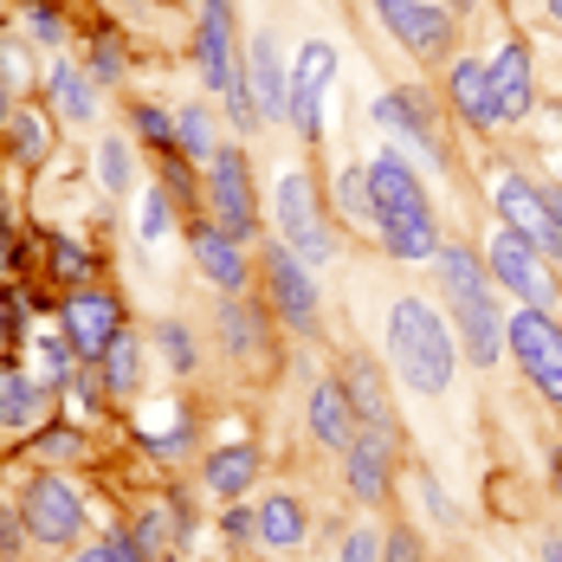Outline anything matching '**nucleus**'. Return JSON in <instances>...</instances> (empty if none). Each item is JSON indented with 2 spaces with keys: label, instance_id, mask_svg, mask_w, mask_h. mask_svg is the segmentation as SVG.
I'll return each instance as SVG.
<instances>
[{
  "label": "nucleus",
  "instance_id": "bb28decb",
  "mask_svg": "<svg viewBox=\"0 0 562 562\" xmlns=\"http://www.w3.org/2000/svg\"><path fill=\"white\" fill-rule=\"evenodd\" d=\"M375 116H382L389 130H401V136H414V143H420V156H434V162H440V143H434V130H427V116H420V98H382Z\"/></svg>",
  "mask_w": 562,
  "mask_h": 562
},
{
  "label": "nucleus",
  "instance_id": "1a4fd4ad",
  "mask_svg": "<svg viewBox=\"0 0 562 562\" xmlns=\"http://www.w3.org/2000/svg\"><path fill=\"white\" fill-rule=\"evenodd\" d=\"M498 207H505V226H517L543 259H562V226L550 214V194L543 188H530L524 175H505L498 181Z\"/></svg>",
  "mask_w": 562,
  "mask_h": 562
},
{
  "label": "nucleus",
  "instance_id": "b1692460",
  "mask_svg": "<svg viewBox=\"0 0 562 562\" xmlns=\"http://www.w3.org/2000/svg\"><path fill=\"white\" fill-rule=\"evenodd\" d=\"M452 104L472 116L479 130H492L498 111H492V78H485V65H452Z\"/></svg>",
  "mask_w": 562,
  "mask_h": 562
},
{
  "label": "nucleus",
  "instance_id": "4be33fe9",
  "mask_svg": "<svg viewBox=\"0 0 562 562\" xmlns=\"http://www.w3.org/2000/svg\"><path fill=\"white\" fill-rule=\"evenodd\" d=\"M46 91H53V104L65 123H91V111H98V91H91V78L78 65H53L46 71Z\"/></svg>",
  "mask_w": 562,
  "mask_h": 562
},
{
  "label": "nucleus",
  "instance_id": "6e6552de",
  "mask_svg": "<svg viewBox=\"0 0 562 562\" xmlns=\"http://www.w3.org/2000/svg\"><path fill=\"white\" fill-rule=\"evenodd\" d=\"M375 13H382V26H389L407 53H420V58L452 53L447 7H434V0H375Z\"/></svg>",
  "mask_w": 562,
  "mask_h": 562
},
{
  "label": "nucleus",
  "instance_id": "e433bc0d",
  "mask_svg": "<svg viewBox=\"0 0 562 562\" xmlns=\"http://www.w3.org/2000/svg\"><path fill=\"white\" fill-rule=\"evenodd\" d=\"M136 233H143L149 246H156V239L169 233V194H156V188L143 194V207H136Z\"/></svg>",
  "mask_w": 562,
  "mask_h": 562
},
{
  "label": "nucleus",
  "instance_id": "4d7b16f0",
  "mask_svg": "<svg viewBox=\"0 0 562 562\" xmlns=\"http://www.w3.org/2000/svg\"><path fill=\"white\" fill-rule=\"evenodd\" d=\"M557 169H562V156H557Z\"/></svg>",
  "mask_w": 562,
  "mask_h": 562
},
{
  "label": "nucleus",
  "instance_id": "3c124183",
  "mask_svg": "<svg viewBox=\"0 0 562 562\" xmlns=\"http://www.w3.org/2000/svg\"><path fill=\"white\" fill-rule=\"evenodd\" d=\"M13 111V85H7V71H0V116Z\"/></svg>",
  "mask_w": 562,
  "mask_h": 562
},
{
  "label": "nucleus",
  "instance_id": "cd10ccee",
  "mask_svg": "<svg viewBox=\"0 0 562 562\" xmlns=\"http://www.w3.org/2000/svg\"><path fill=\"white\" fill-rule=\"evenodd\" d=\"M98 362H104V369H98V375H104V389H111V394H130V389H136V362H143V342L130 337V330H116L111 349H104Z\"/></svg>",
  "mask_w": 562,
  "mask_h": 562
},
{
  "label": "nucleus",
  "instance_id": "393cba45",
  "mask_svg": "<svg viewBox=\"0 0 562 562\" xmlns=\"http://www.w3.org/2000/svg\"><path fill=\"white\" fill-rule=\"evenodd\" d=\"M46 407V394L33 389L20 369H0V427H33Z\"/></svg>",
  "mask_w": 562,
  "mask_h": 562
},
{
  "label": "nucleus",
  "instance_id": "c9c22d12",
  "mask_svg": "<svg viewBox=\"0 0 562 562\" xmlns=\"http://www.w3.org/2000/svg\"><path fill=\"white\" fill-rule=\"evenodd\" d=\"M162 517H169V510L156 505V510H143V517L130 524V537H136V550H143V557H149V562L162 557V537H169V524H162Z\"/></svg>",
  "mask_w": 562,
  "mask_h": 562
},
{
  "label": "nucleus",
  "instance_id": "2eb2a0df",
  "mask_svg": "<svg viewBox=\"0 0 562 562\" xmlns=\"http://www.w3.org/2000/svg\"><path fill=\"white\" fill-rule=\"evenodd\" d=\"M369 194H375V226L389 221V214H434V207H427V188L414 181V169H407L394 149L369 162Z\"/></svg>",
  "mask_w": 562,
  "mask_h": 562
},
{
  "label": "nucleus",
  "instance_id": "2f4dec72",
  "mask_svg": "<svg viewBox=\"0 0 562 562\" xmlns=\"http://www.w3.org/2000/svg\"><path fill=\"white\" fill-rule=\"evenodd\" d=\"M78 349H71V337H40V362H46V382L53 389H65L71 375H78V362H71Z\"/></svg>",
  "mask_w": 562,
  "mask_h": 562
},
{
  "label": "nucleus",
  "instance_id": "6e6d98bb",
  "mask_svg": "<svg viewBox=\"0 0 562 562\" xmlns=\"http://www.w3.org/2000/svg\"><path fill=\"white\" fill-rule=\"evenodd\" d=\"M452 7H472V0H452Z\"/></svg>",
  "mask_w": 562,
  "mask_h": 562
},
{
  "label": "nucleus",
  "instance_id": "dca6fc26",
  "mask_svg": "<svg viewBox=\"0 0 562 562\" xmlns=\"http://www.w3.org/2000/svg\"><path fill=\"white\" fill-rule=\"evenodd\" d=\"M485 78H492V111H498V123L530 111V53H524L517 40L498 46V58L485 65Z\"/></svg>",
  "mask_w": 562,
  "mask_h": 562
},
{
  "label": "nucleus",
  "instance_id": "0eeeda50",
  "mask_svg": "<svg viewBox=\"0 0 562 562\" xmlns=\"http://www.w3.org/2000/svg\"><path fill=\"white\" fill-rule=\"evenodd\" d=\"M194 58H201L207 91L233 98V91L246 85V71H239V46H233V7H226V0H201V40H194Z\"/></svg>",
  "mask_w": 562,
  "mask_h": 562
},
{
  "label": "nucleus",
  "instance_id": "f3484780",
  "mask_svg": "<svg viewBox=\"0 0 562 562\" xmlns=\"http://www.w3.org/2000/svg\"><path fill=\"white\" fill-rule=\"evenodd\" d=\"M246 91H252L259 116H284L291 85H284V71H279V40H272V33H252V53H246Z\"/></svg>",
  "mask_w": 562,
  "mask_h": 562
},
{
  "label": "nucleus",
  "instance_id": "79ce46f5",
  "mask_svg": "<svg viewBox=\"0 0 562 562\" xmlns=\"http://www.w3.org/2000/svg\"><path fill=\"white\" fill-rule=\"evenodd\" d=\"M342 562H382L375 530H356V537H342Z\"/></svg>",
  "mask_w": 562,
  "mask_h": 562
},
{
  "label": "nucleus",
  "instance_id": "c756f323",
  "mask_svg": "<svg viewBox=\"0 0 562 562\" xmlns=\"http://www.w3.org/2000/svg\"><path fill=\"white\" fill-rule=\"evenodd\" d=\"M175 149H181V162H214V130H207L201 104H188L175 116Z\"/></svg>",
  "mask_w": 562,
  "mask_h": 562
},
{
  "label": "nucleus",
  "instance_id": "9d476101",
  "mask_svg": "<svg viewBox=\"0 0 562 562\" xmlns=\"http://www.w3.org/2000/svg\"><path fill=\"white\" fill-rule=\"evenodd\" d=\"M330 71H337V46H324V40H311L297 65H291V98H284V111L291 123L304 130V136H317L324 130V85H330Z\"/></svg>",
  "mask_w": 562,
  "mask_h": 562
},
{
  "label": "nucleus",
  "instance_id": "5fc2aeb1",
  "mask_svg": "<svg viewBox=\"0 0 562 562\" xmlns=\"http://www.w3.org/2000/svg\"><path fill=\"white\" fill-rule=\"evenodd\" d=\"M543 7H550V13H557V20H562V0H543Z\"/></svg>",
  "mask_w": 562,
  "mask_h": 562
},
{
  "label": "nucleus",
  "instance_id": "aec40b11",
  "mask_svg": "<svg viewBox=\"0 0 562 562\" xmlns=\"http://www.w3.org/2000/svg\"><path fill=\"white\" fill-rule=\"evenodd\" d=\"M311 434L337 452L356 447L362 427H356V414H349V401H342V382H317V389H311Z\"/></svg>",
  "mask_w": 562,
  "mask_h": 562
},
{
  "label": "nucleus",
  "instance_id": "37998d69",
  "mask_svg": "<svg viewBox=\"0 0 562 562\" xmlns=\"http://www.w3.org/2000/svg\"><path fill=\"white\" fill-rule=\"evenodd\" d=\"M226 537H233V543H239V537H252V530H259V510H246V505H233L226 510V524H221Z\"/></svg>",
  "mask_w": 562,
  "mask_h": 562
},
{
  "label": "nucleus",
  "instance_id": "9b49d317",
  "mask_svg": "<svg viewBox=\"0 0 562 562\" xmlns=\"http://www.w3.org/2000/svg\"><path fill=\"white\" fill-rule=\"evenodd\" d=\"M207 188H214L221 226L233 233V239H246V233H252V162H246V149H214Z\"/></svg>",
  "mask_w": 562,
  "mask_h": 562
},
{
  "label": "nucleus",
  "instance_id": "423d86ee",
  "mask_svg": "<svg viewBox=\"0 0 562 562\" xmlns=\"http://www.w3.org/2000/svg\"><path fill=\"white\" fill-rule=\"evenodd\" d=\"M20 517H26V537H33V543H46V550L71 543V537L85 530V505H78V492H71L65 479H53V472H40V479L26 485Z\"/></svg>",
  "mask_w": 562,
  "mask_h": 562
},
{
  "label": "nucleus",
  "instance_id": "20e7f679",
  "mask_svg": "<svg viewBox=\"0 0 562 562\" xmlns=\"http://www.w3.org/2000/svg\"><path fill=\"white\" fill-rule=\"evenodd\" d=\"M505 337H510V356L524 362V375L550 394V401H562V330H557V317H550V311H510Z\"/></svg>",
  "mask_w": 562,
  "mask_h": 562
},
{
  "label": "nucleus",
  "instance_id": "8fccbe9b",
  "mask_svg": "<svg viewBox=\"0 0 562 562\" xmlns=\"http://www.w3.org/2000/svg\"><path fill=\"white\" fill-rule=\"evenodd\" d=\"M71 562H111V543H91V550H78Z\"/></svg>",
  "mask_w": 562,
  "mask_h": 562
},
{
  "label": "nucleus",
  "instance_id": "5701e85b",
  "mask_svg": "<svg viewBox=\"0 0 562 562\" xmlns=\"http://www.w3.org/2000/svg\"><path fill=\"white\" fill-rule=\"evenodd\" d=\"M252 472H259V452L252 447H221L207 459V492H214V498H239V492L252 485Z\"/></svg>",
  "mask_w": 562,
  "mask_h": 562
},
{
  "label": "nucleus",
  "instance_id": "a18cd8bd",
  "mask_svg": "<svg viewBox=\"0 0 562 562\" xmlns=\"http://www.w3.org/2000/svg\"><path fill=\"white\" fill-rule=\"evenodd\" d=\"M104 543H111V562H149L143 550H136V537H130V530H111Z\"/></svg>",
  "mask_w": 562,
  "mask_h": 562
},
{
  "label": "nucleus",
  "instance_id": "f8f14e48",
  "mask_svg": "<svg viewBox=\"0 0 562 562\" xmlns=\"http://www.w3.org/2000/svg\"><path fill=\"white\" fill-rule=\"evenodd\" d=\"M266 284H272V304L291 330H311L317 324V284H311V266L291 252V246H272L266 252Z\"/></svg>",
  "mask_w": 562,
  "mask_h": 562
},
{
  "label": "nucleus",
  "instance_id": "4c0bfd02",
  "mask_svg": "<svg viewBox=\"0 0 562 562\" xmlns=\"http://www.w3.org/2000/svg\"><path fill=\"white\" fill-rule=\"evenodd\" d=\"M98 175H104V188H111V194H123V188H130V149H123L116 136L98 149Z\"/></svg>",
  "mask_w": 562,
  "mask_h": 562
},
{
  "label": "nucleus",
  "instance_id": "ea45409f",
  "mask_svg": "<svg viewBox=\"0 0 562 562\" xmlns=\"http://www.w3.org/2000/svg\"><path fill=\"white\" fill-rule=\"evenodd\" d=\"M91 78H98V85L123 78V46H116V40H98V46H91Z\"/></svg>",
  "mask_w": 562,
  "mask_h": 562
},
{
  "label": "nucleus",
  "instance_id": "39448f33",
  "mask_svg": "<svg viewBox=\"0 0 562 562\" xmlns=\"http://www.w3.org/2000/svg\"><path fill=\"white\" fill-rule=\"evenodd\" d=\"M279 233L304 266L337 259V239H330V226H324V214H317V188H311L304 175H284L279 181Z\"/></svg>",
  "mask_w": 562,
  "mask_h": 562
},
{
  "label": "nucleus",
  "instance_id": "c85d7f7f",
  "mask_svg": "<svg viewBox=\"0 0 562 562\" xmlns=\"http://www.w3.org/2000/svg\"><path fill=\"white\" fill-rule=\"evenodd\" d=\"M221 330H226V356H233V362H252V356L266 349V337H259V317H252L239 297L221 311Z\"/></svg>",
  "mask_w": 562,
  "mask_h": 562
},
{
  "label": "nucleus",
  "instance_id": "49530a36",
  "mask_svg": "<svg viewBox=\"0 0 562 562\" xmlns=\"http://www.w3.org/2000/svg\"><path fill=\"white\" fill-rule=\"evenodd\" d=\"M414 557H420V543H414L407 530H394V537H389V557H382V562H414Z\"/></svg>",
  "mask_w": 562,
  "mask_h": 562
},
{
  "label": "nucleus",
  "instance_id": "09e8293b",
  "mask_svg": "<svg viewBox=\"0 0 562 562\" xmlns=\"http://www.w3.org/2000/svg\"><path fill=\"white\" fill-rule=\"evenodd\" d=\"M7 342H13V297L0 291V349H7Z\"/></svg>",
  "mask_w": 562,
  "mask_h": 562
},
{
  "label": "nucleus",
  "instance_id": "f257e3e1",
  "mask_svg": "<svg viewBox=\"0 0 562 562\" xmlns=\"http://www.w3.org/2000/svg\"><path fill=\"white\" fill-rule=\"evenodd\" d=\"M389 349H394V369L414 394H440L452 382V337L440 324L434 304L420 297H401L389 311Z\"/></svg>",
  "mask_w": 562,
  "mask_h": 562
},
{
  "label": "nucleus",
  "instance_id": "72a5a7b5",
  "mask_svg": "<svg viewBox=\"0 0 562 562\" xmlns=\"http://www.w3.org/2000/svg\"><path fill=\"white\" fill-rule=\"evenodd\" d=\"M136 130H143V136H149L156 149H169V156H181V149H175V116L162 111V104H136Z\"/></svg>",
  "mask_w": 562,
  "mask_h": 562
},
{
  "label": "nucleus",
  "instance_id": "58836bf2",
  "mask_svg": "<svg viewBox=\"0 0 562 562\" xmlns=\"http://www.w3.org/2000/svg\"><path fill=\"white\" fill-rule=\"evenodd\" d=\"M156 342L169 349V369H181V375L194 369V342H188V330H181V324H162V330H156Z\"/></svg>",
  "mask_w": 562,
  "mask_h": 562
},
{
  "label": "nucleus",
  "instance_id": "ddd939ff",
  "mask_svg": "<svg viewBox=\"0 0 562 562\" xmlns=\"http://www.w3.org/2000/svg\"><path fill=\"white\" fill-rule=\"evenodd\" d=\"M123 330V304H116L111 291H71V304H65V337L71 349L85 356V362H98L111 337Z\"/></svg>",
  "mask_w": 562,
  "mask_h": 562
},
{
  "label": "nucleus",
  "instance_id": "a211bd4d",
  "mask_svg": "<svg viewBox=\"0 0 562 562\" xmlns=\"http://www.w3.org/2000/svg\"><path fill=\"white\" fill-rule=\"evenodd\" d=\"M349 465H342V479H349V492L362 498V505H382L389 498V440H369V434H356V447L342 452Z\"/></svg>",
  "mask_w": 562,
  "mask_h": 562
},
{
  "label": "nucleus",
  "instance_id": "7ed1b4c3",
  "mask_svg": "<svg viewBox=\"0 0 562 562\" xmlns=\"http://www.w3.org/2000/svg\"><path fill=\"white\" fill-rule=\"evenodd\" d=\"M492 279L505 284L510 297H524L530 311H557V279H550V259L517 233L505 226L498 239H492Z\"/></svg>",
  "mask_w": 562,
  "mask_h": 562
},
{
  "label": "nucleus",
  "instance_id": "f03ea898",
  "mask_svg": "<svg viewBox=\"0 0 562 562\" xmlns=\"http://www.w3.org/2000/svg\"><path fill=\"white\" fill-rule=\"evenodd\" d=\"M440 279H447V297H452V311H459L465 356H472V362H498V349H505V317H498V304H492V291H485V266H479L472 252L447 246V252H440Z\"/></svg>",
  "mask_w": 562,
  "mask_h": 562
},
{
  "label": "nucleus",
  "instance_id": "f704fd0d",
  "mask_svg": "<svg viewBox=\"0 0 562 562\" xmlns=\"http://www.w3.org/2000/svg\"><path fill=\"white\" fill-rule=\"evenodd\" d=\"M40 149H46V123L33 111H20L13 116V156H20V162H40Z\"/></svg>",
  "mask_w": 562,
  "mask_h": 562
},
{
  "label": "nucleus",
  "instance_id": "7c9ffc66",
  "mask_svg": "<svg viewBox=\"0 0 562 562\" xmlns=\"http://www.w3.org/2000/svg\"><path fill=\"white\" fill-rule=\"evenodd\" d=\"M337 207L349 226H375V194H369V169H342L337 181Z\"/></svg>",
  "mask_w": 562,
  "mask_h": 562
},
{
  "label": "nucleus",
  "instance_id": "603ef678",
  "mask_svg": "<svg viewBox=\"0 0 562 562\" xmlns=\"http://www.w3.org/2000/svg\"><path fill=\"white\" fill-rule=\"evenodd\" d=\"M543 562H562V537H550V543H543Z\"/></svg>",
  "mask_w": 562,
  "mask_h": 562
},
{
  "label": "nucleus",
  "instance_id": "a19ab883",
  "mask_svg": "<svg viewBox=\"0 0 562 562\" xmlns=\"http://www.w3.org/2000/svg\"><path fill=\"white\" fill-rule=\"evenodd\" d=\"M26 26H33V40H46V46L65 40V20H58L53 7H26Z\"/></svg>",
  "mask_w": 562,
  "mask_h": 562
},
{
  "label": "nucleus",
  "instance_id": "6ab92c4d",
  "mask_svg": "<svg viewBox=\"0 0 562 562\" xmlns=\"http://www.w3.org/2000/svg\"><path fill=\"white\" fill-rule=\"evenodd\" d=\"M194 259H201V272L221 284V291H239L246 284V252H239V239L226 226H194Z\"/></svg>",
  "mask_w": 562,
  "mask_h": 562
},
{
  "label": "nucleus",
  "instance_id": "a878e982",
  "mask_svg": "<svg viewBox=\"0 0 562 562\" xmlns=\"http://www.w3.org/2000/svg\"><path fill=\"white\" fill-rule=\"evenodd\" d=\"M259 537L272 543V550H297L304 543V510H297V498H266L259 505Z\"/></svg>",
  "mask_w": 562,
  "mask_h": 562
},
{
  "label": "nucleus",
  "instance_id": "864d4df0",
  "mask_svg": "<svg viewBox=\"0 0 562 562\" xmlns=\"http://www.w3.org/2000/svg\"><path fill=\"white\" fill-rule=\"evenodd\" d=\"M550 214H557V226H562V188H557V194H550Z\"/></svg>",
  "mask_w": 562,
  "mask_h": 562
},
{
  "label": "nucleus",
  "instance_id": "412c9836",
  "mask_svg": "<svg viewBox=\"0 0 562 562\" xmlns=\"http://www.w3.org/2000/svg\"><path fill=\"white\" fill-rule=\"evenodd\" d=\"M382 239H389L394 259H434L440 252V233H434V214H389V221L375 226Z\"/></svg>",
  "mask_w": 562,
  "mask_h": 562
},
{
  "label": "nucleus",
  "instance_id": "c03bdc74",
  "mask_svg": "<svg viewBox=\"0 0 562 562\" xmlns=\"http://www.w3.org/2000/svg\"><path fill=\"white\" fill-rule=\"evenodd\" d=\"M40 452H46V459H71V452H85V440L58 427V434H46V440H40Z\"/></svg>",
  "mask_w": 562,
  "mask_h": 562
},
{
  "label": "nucleus",
  "instance_id": "473e14b6",
  "mask_svg": "<svg viewBox=\"0 0 562 562\" xmlns=\"http://www.w3.org/2000/svg\"><path fill=\"white\" fill-rule=\"evenodd\" d=\"M46 246H53V272H58V279H71V284H78L85 272H91V252H85V246H78L71 233H53Z\"/></svg>",
  "mask_w": 562,
  "mask_h": 562
},
{
  "label": "nucleus",
  "instance_id": "4468645a",
  "mask_svg": "<svg viewBox=\"0 0 562 562\" xmlns=\"http://www.w3.org/2000/svg\"><path fill=\"white\" fill-rule=\"evenodd\" d=\"M342 401H349V414H356V427L369 434V440H389L394 447V407H389V389H382V375H375V362H349L342 369Z\"/></svg>",
  "mask_w": 562,
  "mask_h": 562
},
{
  "label": "nucleus",
  "instance_id": "de8ad7c7",
  "mask_svg": "<svg viewBox=\"0 0 562 562\" xmlns=\"http://www.w3.org/2000/svg\"><path fill=\"white\" fill-rule=\"evenodd\" d=\"M13 266H20V246H13V226L0 214V272H13Z\"/></svg>",
  "mask_w": 562,
  "mask_h": 562
}]
</instances>
